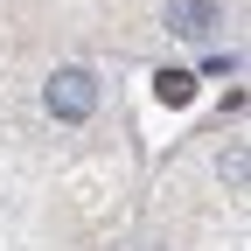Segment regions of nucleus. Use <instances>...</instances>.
<instances>
[{
  "label": "nucleus",
  "mask_w": 251,
  "mask_h": 251,
  "mask_svg": "<svg viewBox=\"0 0 251 251\" xmlns=\"http://www.w3.org/2000/svg\"><path fill=\"white\" fill-rule=\"evenodd\" d=\"M209 28H216V0H168V35L202 42Z\"/></svg>",
  "instance_id": "2"
},
{
  "label": "nucleus",
  "mask_w": 251,
  "mask_h": 251,
  "mask_svg": "<svg viewBox=\"0 0 251 251\" xmlns=\"http://www.w3.org/2000/svg\"><path fill=\"white\" fill-rule=\"evenodd\" d=\"M42 105H49V112H56L63 126H84L91 112H98V77H91V70H77V63H70V70H56V77H49Z\"/></svg>",
  "instance_id": "1"
},
{
  "label": "nucleus",
  "mask_w": 251,
  "mask_h": 251,
  "mask_svg": "<svg viewBox=\"0 0 251 251\" xmlns=\"http://www.w3.org/2000/svg\"><path fill=\"white\" fill-rule=\"evenodd\" d=\"M153 91H161V105H188V98H196V77H188V70H161Z\"/></svg>",
  "instance_id": "3"
},
{
  "label": "nucleus",
  "mask_w": 251,
  "mask_h": 251,
  "mask_svg": "<svg viewBox=\"0 0 251 251\" xmlns=\"http://www.w3.org/2000/svg\"><path fill=\"white\" fill-rule=\"evenodd\" d=\"M224 181L244 196V181H251V161H244V147H230V161H224Z\"/></svg>",
  "instance_id": "4"
}]
</instances>
